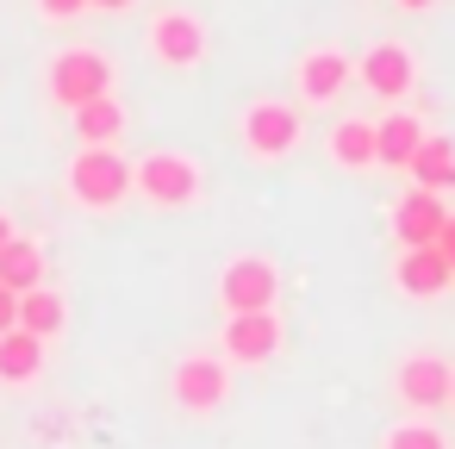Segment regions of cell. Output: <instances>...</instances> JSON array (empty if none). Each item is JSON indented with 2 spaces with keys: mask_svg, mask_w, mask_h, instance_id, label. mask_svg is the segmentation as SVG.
Listing matches in <instances>:
<instances>
[{
  "mask_svg": "<svg viewBox=\"0 0 455 449\" xmlns=\"http://www.w3.org/2000/svg\"><path fill=\"white\" fill-rule=\"evenodd\" d=\"M69 200L88 206V212H113V206H125V200H132V163H125L119 150H94V144H82V150L69 156Z\"/></svg>",
  "mask_w": 455,
  "mask_h": 449,
  "instance_id": "cell-1",
  "label": "cell"
},
{
  "mask_svg": "<svg viewBox=\"0 0 455 449\" xmlns=\"http://www.w3.org/2000/svg\"><path fill=\"white\" fill-rule=\"evenodd\" d=\"M200 188H206V175H200V163L181 156V150H150V156L132 169V194H138L144 206H163V212L194 206Z\"/></svg>",
  "mask_w": 455,
  "mask_h": 449,
  "instance_id": "cell-2",
  "label": "cell"
},
{
  "mask_svg": "<svg viewBox=\"0 0 455 449\" xmlns=\"http://www.w3.org/2000/svg\"><path fill=\"white\" fill-rule=\"evenodd\" d=\"M206 44H212V32H206L200 13H188V7H163V13H150L144 51H150L156 63H169V69H200V63H206Z\"/></svg>",
  "mask_w": 455,
  "mask_h": 449,
  "instance_id": "cell-3",
  "label": "cell"
},
{
  "mask_svg": "<svg viewBox=\"0 0 455 449\" xmlns=\"http://www.w3.org/2000/svg\"><path fill=\"white\" fill-rule=\"evenodd\" d=\"M100 94H113V57L94 51V44H69V51L51 63V100L76 113V107H88V100H100Z\"/></svg>",
  "mask_w": 455,
  "mask_h": 449,
  "instance_id": "cell-4",
  "label": "cell"
},
{
  "mask_svg": "<svg viewBox=\"0 0 455 449\" xmlns=\"http://www.w3.org/2000/svg\"><path fill=\"white\" fill-rule=\"evenodd\" d=\"M299 107L293 100H250L243 107V150L256 163H281L287 150H299Z\"/></svg>",
  "mask_w": 455,
  "mask_h": 449,
  "instance_id": "cell-5",
  "label": "cell"
},
{
  "mask_svg": "<svg viewBox=\"0 0 455 449\" xmlns=\"http://www.w3.org/2000/svg\"><path fill=\"white\" fill-rule=\"evenodd\" d=\"M275 293H281V275H275L268 256H237L219 275V300H225L231 318L237 312H275Z\"/></svg>",
  "mask_w": 455,
  "mask_h": 449,
  "instance_id": "cell-6",
  "label": "cell"
},
{
  "mask_svg": "<svg viewBox=\"0 0 455 449\" xmlns=\"http://www.w3.org/2000/svg\"><path fill=\"white\" fill-rule=\"evenodd\" d=\"M449 393H455V368H449L443 356L418 349V356L399 362V399H405L411 412H443Z\"/></svg>",
  "mask_w": 455,
  "mask_h": 449,
  "instance_id": "cell-7",
  "label": "cell"
},
{
  "mask_svg": "<svg viewBox=\"0 0 455 449\" xmlns=\"http://www.w3.org/2000/svg\"><path fill=\"white\" fill-rule=\"evenodd\" d=\"M231 393V374L219 356H181L175 362V405L181 412H219Z\"/></svg>",
  "mask_w": 455,
  "mask_h": 449,
  "instance_id": "cell-8",
  "label": "cell"
},
{
  "mask_svg": "<svg viewBox=\"0 0 455 449\" xmlns=\"http://www.w3.org/2000/svg\"><path fill=\"white\" fill-rule=\"evenodd\" d=\"M380 100H405L411 94V82H418V63H411V51L399 44V38H380V44H368L362 51V69H355Z\"/></svg>",
  "mask_w": 455,
  "mask_h": 449,
  "instance_id": "cell-9",
  "label": "cell"
},
{
  "mask_svg": "<svg viewBox=\"0 0 455 449\" xmlns=\"http://www.w3.org/2000/svg\"><path fill=\"white\" fill-rule=\"evenodd\" d=\"M443 225H449V206H443V194H430V188H411V194L393 206V237H399V250H430V244L443 237Z\"/></svg>",
  "mask_w": 455,
  "mask_h": 449,
  "instance_id": "cell-10",
  "label": "cell"
},
{
  "mask_svg": "<svg viewBox=\"0 0 455 449\" xmlns=\"http://www.w3.org/2000/svg\"><path fill=\"white\" fill-rule=\"evenodd\" d=\"M293 82H299V100H312V107L337 100V94L349 88V51H337V44L306 51V57L293 63Z\"/></svg>",
  "mask_w": 455,
  "mask_h": 449,
  "instance_id": "cell-11",
  "label": "cell"
},
{
  "mask_svg": "<svg viewBox=\"0 0 455 449\" xmlns=\"http://www.w3.org/2000/svg\"><path fill=\"white\" fill-rule=\"evenodd\" d=\"M275 349H281V318H275V312H237V318L225 325V362L262 368Z\"/></svg>",
  "mask_w": 455,
  "mask_h": 449,
  "instance_id": "cell-12",
  "label": "cell"
},
{
  "mask_svg": "<svg viewBox=\"0 0 455 449\" xmlns=\"http://www.w3.org/2000/svg\"><path fill=\"white\" fill-rule=\"evenodd\" d=\"M424 138H430V132H424L418 113H387V119L374 125V169H411V156H418Z\"/></svg>",
  "mask_w": 455,
  "mask_h": 449,
  "instance_id": "cell-13",
  "label": "cell"
},
{
  "mask_svg": "<svg viewBox=\"0 0 455 449\" xmlns=\"http://www.w3.org/2000/svg\"><path fill=\"white\" fill-rule=\"evenodd\" d=\"M455 281V269H449V256L430 244V250H399V287L411 293V300H436L443 287Z\"/></svg>",
  "mask_w": 455,
  "mask_h": 449,
  "instance_id": "cell-14",
  "label": "cell"
},
{
  "mask_svg": "<svg viewBox=\"0 0 455 449\" xmlns=\"http://www.w3.org/2000/svg\"><path fill=\"white\" fill-rule=\"evenodd\" d=\"M38 368H44V337H32V331H0V381L7 387H26V381H38Z\"/></svg>",
  "mask_w": 455,
  "mask_h": 449,
  "instance_id": "cell-15",
  "label": "cell"
},
{
  "mask_svg": "<svg viewBox=\"0 0 455 449\" xmlns=\"http://www.w3.org/2000/svg\"><path fill=\"white\" fill-rule=\"evenodd\" d=\"M119 132H125V107H119L113 94H100V100L76 107V138H82V144L113 150V144H119Z\"/></svg>",
  "mask_w": 455,
  "mask_h": 449,
  "instance_id": "cell-16",
  "label": "cell"
},
{
  "mask_svg": "<svg viewBox=\"0 0 455 449\" xmlns=\"http://www.w3.org/2000/svg\"><path fill=\"white\" fill-rule=\"evenodd\" d=\"M0 287H7V293L44 287V250H38L32 237H13L7 250H0Z\"/></svg>",
  "mask_w": 455,
  "mask_h": 449,
  "instance_id": "cell-17",
  "label": "cell"
},
{
  "mask_svg": "<svg viewBox=\"0 0 455 449\" xmlns=\"http://www.w3.org/2000/svg\"><path fill=\"white\" fill-rule=\"evenodd\" d=\"M63 325H69V306H63V293H51V287H32V293H20V331H32V337H63Z\"/></svg>",
  "mask_w": 455,
  "mask_h": 449,
  "instance_id": "cell-18",
  "label": "cell"
},
{
  "mask_svg": "<svg viewBox=\"0 0 455 449\" xmlns=\"http://www.w3.org/2000/svg\"><path fill=\"white\" fill-rule=\"evenodd\" d=\"M411 181L430 188V194L455 188V138H424L418 156H411Z\"/></svg>",
  "mask_w": 455,
  "mask_h": 449,
  "instance_id": "cell-19",
  "label": "cell"
},
{
  "mask_svg": "<svg viewBox=\"0 0 455 449\" xmlns=\"http://www.w3.org/2000/svg\"><path fill=\"white\" fill-rule=\"evenodd\" d=\"M331 163L337 169H374V125L368 119L331 125Z\"/></svg>",
  "mask_w": 455,
  "mask_h": 449,
  "instance_id": "cell-20",
  "label": "cell"
},
{
  "mask_svg": "<svg viewBox=\"0 0 455 449\" xmlns=\"http://www.w3.org/2000/svg\"><path fill=\"white\" fill-rule=\"evenodd\" d=\"M387 449H449V437H443L436 424L411 418V424H393V430H387Z\"/></svg>",
  "mask_w": 455,
  "mask_h": 449,
  "instance_id": "cell-21",
  "label": "cell"
},
{
  "mask_svg": "<svg viewBox=\"0 0 455 449\" xmlns=\"http://www.w3.org/2000/svg\"><path fill=\"white\" fill-rule=\"evenodd\" d=\"M38 13H44V20H82L88 0H38Z\"/></svg>",
  "mask_w": 455,
  "mask_h": 449,
  "instance_id": "cell-22",
  "label": "cell"
},
{
  "mask_svg": "<svg viewBox=\"0 0 455 449\" xmlns=\"http://www.w3.org/2000/svg\"><path fill=\"white\" fill-rule=\"evenodd\" d=\"M13 325H20V293L0 287V331H13Z\"/></svg>",
  "mask_w": 455,
  "mask_h": 449,
  "instance_id": "cell-23",
  "label": "cell"
},
{
  "mask_svg": "<svg viewBox=\"0 0 455 449\" xmlns=\"http://www.w3.org/2000/svg\"><path fill=\"white\" fill-rule=\"evenodd\" d=\"M436 250H443V256H449V269H455V219L443 225V237H436Z\"/></svg>",
  "mask_w": 455,
  "mask_h": 449,
  "instance_id": "cell-24",
  "label": "cell"
},
{
  "mask_svg": "<svg viewBox=\"0 0 455 449\" xmlns=\"http://www.w3.org/2000/svg\"><path fill=\"white\" fill-rule=\"evenodd\" d=\"M88 7H100V13H125L132 0H88Z\"/></svg>",
  "mask_w": 455,
  "mask_h": 449,
  "instance_id": "cell-25",
  "label": "cell"
},
{
  "mask_svg": "<svg viewBox=\"0 0 455 449\" xmlns=\"http://www.w3.org/2000/svg\"><path fill=\"white\" fill-rule=\"evenodd\" d=\"M13 237H20V231H13V219H7V212H0V250H7Z\"/></svg>",
  "mask_w": 455,
  "mask_h": 449,
  "instance_id": "cell-26",
  "label": "cell"
},
{
  "mask_svg": "<svg viewBox=\"0 0 455 449\" xmlns=\"http://www.w3.org/2000/svg\"><path fill=\"white\" fill-rule=\"evenodd\" d=\"M399 7H411V13H424V7H430V0H399Z\"/></svg>",
  "mask_w": 455,
  "mask_h": 449,
  "instance_id": "cell-27",
  "label": "cell"
},
{
  "mask_svg": "<svg viewBox=\"0 0 455 449\" xmlns=\"http://www.w3.org/2000/svg\"><path fill=\"white\" fill-rule=\"evenodd\" d=\"M449 405H455V393H449Z\"/></svg>",
  "mask_w": 455,
  "mask_h": 449,
  "instance_id": "cell-28",
  "label": "cell"
}]
</instances>
